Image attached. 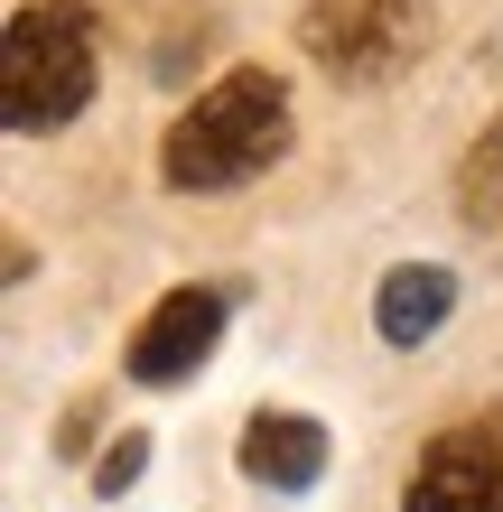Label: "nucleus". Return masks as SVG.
Returning a JSON list of instances; mask_svg holds the SVG:
<instances>
[{"mask_svg": "<svg viewBox=\"0 0 503 512\" xmlns=\"http://www.w3.org/2000/svg\"><path fill=\"white\" fill-rule=\"evenodd\" d=\"M280 159H289V84L261 75V66H233L224 84H205L159 140V177L177 196L252 187V177H271Z\"/></svg>", "mask_w": 503, "mask_h": 512, "instance_id": "obj_1", "label": "nucleus"}, {"mask_svg": "<svg viewBox=\"0 0 503 512\" xmlns=\"http://www.w3.org/2000/svg\"><path fill=\"white\" fill-rule=\"evenodd\" d=\"M94 103V10L84 0H28L0 38V122L10 131H66Z\"/></svg>", "mask_w": 503, "mask_h": 512, "instance_id": "obj_2", "label": "nucleus"}, {"mask_svg": "<svg viewBox=\"0 0 503 512\" xmlns=\"http://www.w3.org/2000/svg\"><path fill=\"white\" fill-rule=\"evenodd\" d=\"M299 47L336 84H382L420 56V0H308Z\"/></svg>", "mask_w": 503, "mask_h": 512, "instance_id": "obj_3", "label": "nucleus"}, {"mask_svg": "<svg viewBox=\"0 0 503 512\" xmlns=\"http://www.w3.org/2000/svg\"><path fill=\"white\" fill-rule=\"evenodd\" d=\"M401 512H503V410L438 429L401 485Z\"/></svg>", "mask_w": 503, "mask_h": 512, "instance_id": "obj_4", "label": "nucleus"}, {"mask_svg": "<svg viewBox=\"0 0 503 512\" xmlns=\"http://www.w3.org/2000/svg\"><path fill=\"white\" fill-rule=\"evenodd\" d=\"M224 317H233V298L224 289H168L150 317H140V336H131V382H150V391H168V382H187L205 354L224 345Z\"/></svg>", "mask_w": 503, "mask_h": 512, "instance_id": "obj_5", "label": "nucleus"}, {"mask_svg": "<svg viewBox=\"0 0 503 512\" xmlns=\"http://www.w3.org/2000/svg\"><path fill=\"white\" fill-rule=\"evenodd\" d=\"M243 475L252 485H271V494H308L317 475H327V429H317L308 410H261V419H243Z\"/></svg>", "mask_w": 503, "mask_h": 512, "instance_id": "obj_6", "label": "nucleus"}, {"mask_svg": "<svg viewBox=\"0 0 503 512\" xmlns=\"http://www.w3.org/2000/svg\"><path fill=\"white\" fill-rule=\"evenodd\" d=\"M448 308H457V270H438V261H401V270H382L373 326H382V345H429L438 326H448Z\"/></svg>", "mask_w": 503, "mask_h": 512, "instance_id": "obj_7", "label": "nucleus"}, {"mask_svg": "<svg viewBox=\"0 0 503 512\" xmlns=\"http://www.w3.org/2000/svg\"><path fill=\"white\" fill-rule=\"evenodd\" d=\"M457 205H466V224H494V205H503V122L466 149V168H457Z\"/></svg>", "mask_w": 503, "mask_h": 512, "instance_id": "obj_8", "label": "nucleus"}, {"mask_svg": "<svg viewBox=\"0 0 503 512\" xmlns=\"http://www.w3.org/2000/svg\"><path fill=\"white\" fill-rule=\"evenodd\" d=\"M140 466H150V438L131 429V438H112L103 457H94V485H103V494H131V485H140Z\"/></svg>", "mask_w": 503, "mask_h": 512, "instance_id": "obj_9", "label": "nucleus"}]
</instances>
